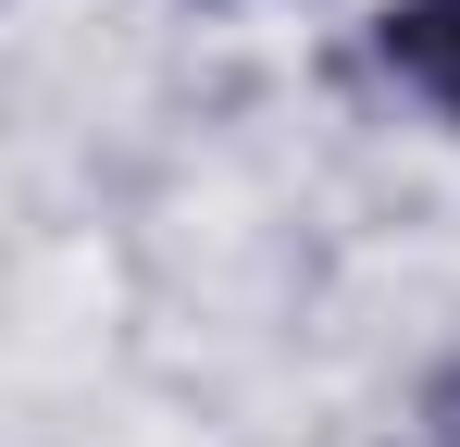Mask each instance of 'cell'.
<instances>
[{"mask_svg": "<svg viewBox=\"0 0 460 447\" xmlns=\"http://www.w3.org/2000/svg\"><path fill=\"white\" fill-rule=\"evenodd\" d=\"M411 423H423V447H460V348L423 372V410H411Z\"/></svg>", "mask_w": 460, "mask_h": 447, "instance_id": "obj_2", "label": "cell"}, {"mask_svg": "<svg viewBox=\"0 0 460 447\" xmlns=\"http://www.w3.org/2000/svg\"><path fill=\"white\" fill-rule=\"evenodd\" d=\"M374 63L460 125V0H385L374 13Z\"/></svg>", "mask_w": 460, "mask_h": 447, "instance_id": "obj_1", "label": "cell"}]
</instances>
